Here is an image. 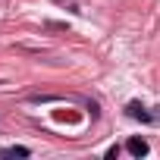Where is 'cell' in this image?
<instances>
[{"instance_id":"1","label":"cell","mask_w":160,"mask_h":160,"mask_svg":"<svg viewBox=\"0 0 160 160\" xmlns=\"http://www.w3.org/2000/svg\"><path fill=\"white\" fill-rule=\"evenodd\" d=\"M126 148H129L132 157H144V154H148V141H144V138H129Z\"/></svg>"},{"instance_id":"2","label":"cell","mask_w":160,"mask_h":160,"mask_svg":"<svg viewBox=\"0 0 160 160\" xmlns=\"http://www.w3.org/2000/svg\"><path fill=\"white\" fill-rule=\"evenodd\" d=\"M129 116H135V119H141V122H151V119H154V116H151V113H148L141 104H135V101L129 104Z\"/></svg>"},{"instance_id":"3","label":"cell","mask_w":160,"mask_h":160,"mask_svg":"<svg viewBox=\"0 0 160 160\" xmlns=\"http://www.w3.org/2000/svg\"><path fill=\"white\" fill-rule=\"evenodd\" d=\"M32 151L28 148H22V144H13V148H3L0 151V157H28Z\"/></svg>"}]
</instances>
